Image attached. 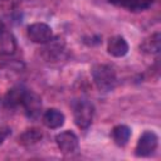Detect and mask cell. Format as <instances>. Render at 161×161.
<instances>
[{"label": "cell", "mask_w": 161, "mask_h": 161, "mask_svg": "<svg viewBox=\"0 0 161 161\" xmlns=\"http://www.w3.org/2000/svg\"><path fill=\"white\" fill-rule=\"evenodd\" d=\"M92 78L99 91L109 92L117 84L116 70L108 64H94L92 67Z\"/></svg>", "instance_id": "obj_1"}, {"label": "cell", "mask_w": 161, "mask_h": 161, "mask_svg": "<svg viewBox=\"0 0 161 161\" xmlns=\"http://www.w3.org/2000/svg\"><path fill=\"white\" fill-rule=\"evenodd\" d=\"M72 107H73V117L75 125L80 130H87L93 121V116H94L93 104L87 99H77L72 103Z\"/></svg>", "instance_id": "obj_2"}, {"label": "cell", "mask_w": 161, "mask_h": 161, "mask_svg": "<svg viewBox=\"0 0 161 161\" xmlns=\"http://www.w3.org/2000/svg\"><path fill=\"white\" fill-rule=\"evenodd\" d=\"M157 145H158L157 135L152 131H146L138 138L135 148V153L137 157H147L156 151Z\"/></svg>", "instance_id": "obj_3"}, {"label": "cell", "mask_w": 161, "mask_h": 161, "mask_svg": "<svg viewBox=\"0 0 161 161\" xmlns=\"http://www.w3.org/2000/svg\"><path fill=\"white\" fill-rule=\"evenodd\" d=\"M21 107L24 109L25 116L29 119L35 121V119H38L40 117L42 99L36 93H34L33 91L26 89V92H25V94L23 97V101H21Z\"/></svg>", "instance_id": "obj_4"}, {"label": "cell", "mask_w": 161, "mask_h": 161, "mask_svg": "<svg viewBox=\"0 0 161 161\" xmlns=\"http://www.w3.org/2000/svg\"><path fill=\"white\" fill-rule=\"evenodd\" d=\"M26 34L33 43H38V44H45L53 38L52 28L45 23L30 24L26 28Z\"/></svg>", "instance_id": "obj_5"}, {"label": "cell", "mask_w": 161, "mask_h": 161, "mask_svg": "<svg viewBox=\"0 0 161 161\" xmlns=\"http://www.w3.org/2000/svg\"><path fill=\"white\" fill-rule=\"evenodd\" d=\"M55 142L58 148L63 153H72L78 148V137L72 131H63L55 136Z\"/></svg>", "instance_id": "obj_6"}, {"label": "cell", "mask_w": 161, "mask_h": 161, "mask_svg": "<svg viewBox=\"0 0 161 161\" xmlns=\"http://www.w3.org/2000/svg\"><path fill=\"white\" fill-rule=\"evenodd\" d=\"M16 50V42L5 23L0 19V55H10Z\"/></svg>", "instance_id": "obj_7"}, {"label": "cell", "mask_w": 161, "mask_h": 161, "mask_svg": "<svg viewBox=\"0 0 161 161\" xmlns=\"http://www.w3.org/2000/svg\"><path fill=\"white\" fill-rule=\"evenodd\" d=\"M107 50H108V53L111 55H113L116 58L125 57L128 53V43L126 42V39L123 36L114 35V36L108 39Z\"/></svg>", "instance_id": "obj_8"}, {"label": "cell", "mask_w": 161, "mask_h": 161, "mask_svg": "<svg viewBox=\"0 0 161 161\" xmlns=\"http://www.w3.org/2000/svg\"><path fill=\"white\" fill-rule=\"evenodd\" d=\"M26 92V88L24 86H15L8 91V93L4 97V103L8 108H16L21 106L23 97Z\"/></svg>", "instance_id": "obj_9"}, {"label": "cell", "mask_w": 161, "mask_h": 161, "mask_svg": "<svg viewBox=\"0 0 161 161\" xmlns=\"http://www.w3.org/2000/svg\"><path fill=\"white\" fill-rule=\"evenodd\" d=\"M42 119H43V123H44L48 128L55 130V128H59V127H62V126L64 125L65 117H64V114H63L59 109H57V108H50V109H48V111L44 112Z\"/></svg>", "instance_id": "obj_10"}, {"label": "cell", "mask_w": 161, "mask_h": 161, "mask_svg": "<svg viewBox=\"0 0 161 161\" xmlns=\"http://www.w3.org/2000/svg\"><path fill=\"white\" fill-rule=\"evenodd\" d=\"M108 1L117 6L125 8L130 11H143L147 10L153 4V0H108Z\"/></svg>", "instance_id": "obj_11"}, {"label": "cell", "mask_w": 161, "mask_h": 161, "mask_svg": "<svg viewBox=\"0 0 161 161\" xmlns=\"http://www.w3.org/2000/svg\"><path fill=\"white\" fill-rule=\"evenodd\" d=\"M64 52V42L60 39H50L48 43H45V48L43 49L44 57L47 60H54L62 55Z\"/></svg>", "instance_id": "obj_12"}, {"label": "cell", "mask_w": 161, "mask_h": 161, "mask_svg": "<svg viewBox=\"0 0 161 161\" xmlns=\"http://www.w3.org/2000/svg\"><path fill=\"white\" fill-rule=\"evenodd\" d=\"M160 40H161V35L158 31L151 34L150 36L143 39L142 43L140 44L141 52L147 54H157L160 52Z\"/></svg>", "instance_id": "obj_13"}, {"label": "cell", "mask_w": 161, "mask_h": 161, "mask_svg": "<svg viewBox=\"0 0 161 161\" xmlns=\"http://www.w3.org/2000/svg\"><path fill=\"white\" fill-rule=\"evenodd\" d=\"M131 137V128L126 125H117L112 130V138L117 146H125Z\"/></svg>", "instance_id": "obj_14"}, {"label": "cell", "mask_w": 161, "mask_h": 161, "mask_svg": "<svg viewBox=\"0 0 161 161\" xmlns=\"http://www.w3.org/2000/svg\"><path fill=\"white\" fill-rule=\"evenodd\" d=\"M43 137V133L38 128H29L25 132H23L19 136V143L23 146H31L34 143H38Z\"/></svg>", "instance_id": "obj_15"}, {"label": "cell", "mask_w": 161, "mask_h": 161, "mask_svg": "<svg viewBox=\"0 0 161 161\" xmlns=\"http://www.w3.org/2000/svg\"><path fill=\"white\" fill-rule=\"evenodd\" d=\"M10 132H11V130L9 127H6V126H1L0 127V145L5 141V138L10 135Z\"/></svg>", "instance_id": "obj_16"}]
</instances>
